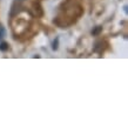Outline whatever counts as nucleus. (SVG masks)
Returning a JSON list of instances; mask_svg holds the SVG:
<instances>
[{
    "label": "nucleus",
    "instance_id": "obj_1",
    "mask_svg": "<svg viewBox=\"0 0 128 128\" xmlns=\"http://www.w3.org/2000/svg\"><path fill=\"white\" fill-rule=\"evenodd\" d=\"M8 48V46H7V44L6 42H2L1 45H0V50H6Z\"/></svg>",
    "mask_w": 128,
    "mask_h": 128
},
{
    "label": "nucleus",
    "instance_id": "obj_2",
    "mask_svg": "<svg viewBox=\"0 0 128 128\" xmlns=\"http://www.w3.org/2000/svg\"><path fill=\"white\" fill-rule=\"evenodd\" d=\"M5 31H4V28H2V26H0V39L2 38V35H4Z\"/></svg>",
    "mask_w": 128,
    "mask_h": 128
}]
</instances>
